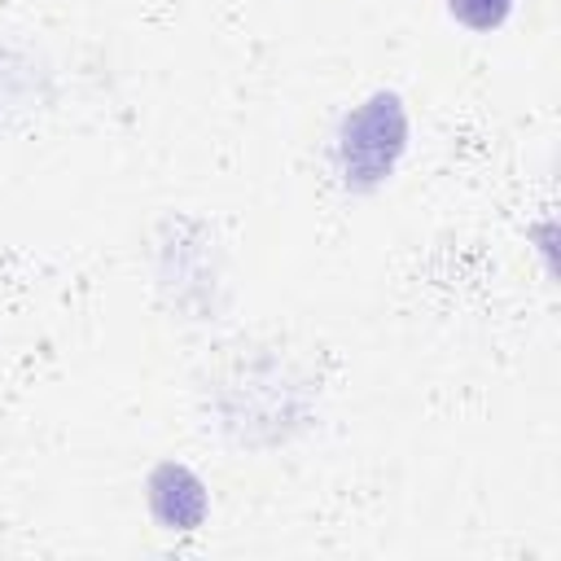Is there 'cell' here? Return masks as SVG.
Instances as JSON below:
<instances>
[{"mask_svg":"<svg viewBox=\"0 0 561 561\" xmlns=\"http://www.w3.org/2000/svg\"><path fill=\"white\" fill-rule=\"evenodd\" d=\"M149 513L167 530H197L206 522V486L188 465L162 460L149 473Z\"/></svg>","mask_w":561,"mask_h":561,"instance_id":"cell-2","label":"cell"},{"mask_svg":"<svg viewBox=\"0 0 561 561\" xmlns=\"http://www.w3.org/2000/svg\"><path fill=\"white\" fill-rule=\"evenodd\" d=\"M447 9H451V18L465 22L469 31H495V26L508 18L513 0H447Z\"/></svg>","mask_w":561,"mask_h":561,"instance_id":"cell-3","label":"cell"},{"mask_svg":"<svg viewBox=\"0 0 561 561\" xmlns=\"http://www.w3.org/2000/svg\"><path fill=\"white\" fill-rule=\"evenodd\" d=\"M408 149V110L399 101V92H373L364 96L337 127V171L346 180V188L368 193L377 184H386L399 167Z\"/></svg>","mask_w":561,"mask_h":561,"instance_id":"cell-1","label":"cell"}]
</instances>
